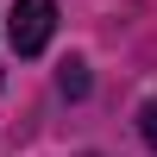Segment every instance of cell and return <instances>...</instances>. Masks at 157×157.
I'll use <instances>...</instances> for the list:
<instances>
[{"instance_id":"6da1fadb","label":"cell","mask_w":157,"mask_h":157,"mask_svg":"<svg viewBox=\"0 0 157 157\" xmlns=\"http://www.w3.org/2000/svg\"><path fill=\"white\" fill-rule=\"evenodd\" d=\"M50 32H57V0H19L6 13V38H13L19 57H38L50 44Z\"/></svg>"},{"instance_id":"7a4b0ae2","label":"cell","mask_w":157,"mask_h":157,"mask_svg":"<svg viewBox=\"0 0 157 157\" xmlns=\"http://www.w3.org/2000/svg\"><path fill=\"white\" fill-rule=\"evenodd\" d=\"M57 88H63L69 101H82V94H88V63H63V69H57Z\"/></svg>"},{"instance_id":"3957f363","label":"cell","mask_w":157,"mask_h":157,"mask_svg":"<svg viewBox=\"0 0 157 157\" xmlns=\"http://www.w3.org/2000/svg\"><path fill=\"white\" fill-rule=\"evenodd\" d=\"M138 138L157 151V101H145V107H138Z\"/></svg>"}]
</instances>
